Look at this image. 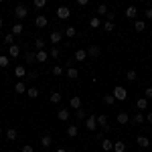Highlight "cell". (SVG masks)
I'll use <instances>...</instances> for the list:
<instances>
[{"instance_id":"obj_1","label":"cell","mask_w":152,"mask_h":152,"mask_svg":"<svg viewBox=\"0 0 152 152\" xmlns=\"http://www.w3.org/2000/svg\"><path fill=\"white\" fill-rule=\"evenodd\" d=\"M26 16H28V8H26L24 4L14 6V18H16V20H24Z\"/></svg>"},{"instance_id":"obj_2","label":"cell","mask_w":152,"mask_h":152,"mask_svg":"<svg viewBox=\"0 0 152 152\" xmlns=\"http://www.w3.org/2000/svg\"><path fill=\"white\" fill-rule=\"evenodd\" d=\"M112 94H114V97H116V102H124V99H128V91H126V87H122V85H116Z\"/></svg>"},{"instance_id":"obj_3","label":"cell","mask_w":152,"mask_h":152,"mask_svg":"<svg viewBox=\"0 0 152 152\" xmlns=\"http://www.w3.org/2000/svg\"><path fill=\"white\" fill-rule=\"evenodd\" d=\"M71 16V8L69 6H59L57 8V18L59 20H67Z\"/></svg>"},{"instance_id":"obj_4","label":"cell","mask_w":152,"mask_h":152,"mask_svg":"<svg viewBox=\"0 0 152 152\" xmlns=\"http://www.w3.org/2000/svg\"><path fill=\"white\" fill-rule=\"evenodd\" d=\"M85 128L87 130H97V116H87L85 118Z\"/></svg>"},{"instance_id":"obj_5","label":"cell","mask_w":152,"mask_h":152,"mask_svg":"<svg viewBox=\"0 0 152 152\" xmlns=\"http://www.w3.org/2000/svg\"><path fill=\"white\" fill-rule=\"evenodd\" d=\"M47 24H49V18L45 16V14H39V16L35 18V26L37 28H45Z\"/></svg>"},{"instance_id":"obj_6","label":"cell","mask_w":152,"mask_h":152,"mask_svg":"<svg viewBox=\"0 0 152 152\" xmlns=\"http://www.w3.org/2000/svg\"><path fill=\"white\" fill-rule=\"evenodd\" d=\"M26 73H28V71H26L24 65H16V67H14V75H16L20 81H23V77H26Z\"/></svg>"},{"instance_id":"obj_7","label":"cell","mask_w":152,"mask_h":152,"mask_svg":"<svg viewBox=\"0 0 152 152\" xmlns=\"http://www.w3.org/2000/svg\"><path fill=\"white\" fill-rule=\"evenodd\" d=\"M49 39H51V43H53V45H59V43L63 41V33H59V31H53V33L49 35Z\"/></svg>"},{"instance_id":"obj_8","label":"cell","mask_w":152,"mask_h":152,"mask_svg":"<svg viewBox=\"0 0 152 152\" xmlns=\"http://www.w3.org/2000/svg\"><path fill=\"white\" fill-rule=\"evenodd\" d=\"M97 124L104 128V132H110V126H107V116H105V114H99V116H97Z\"/></svg>"},{"instance_id":"obj_9","label":"cell","mask_w":152,"mask_h":152,"mask_svg":"<svg viewBox=\"0 0 152 152\" xmlns=\"http://www.w3.org/2000/svg\"><path fill=\"white\" fill-rule=\"evenodd\" d=\"M57 118L61 120V122H67V120L71 118V112L67 110V107H63V110H59V112H57Z\"/></svg>"},{"instance_id":"obj_10","label":"cell","mask_w":152,"mask_h":152,"mask_svg":"<svg viewBox=\"0 0 152 152\" xmlns=\"http://www.w3.org/2000/svg\"><path fill=\"white\" fill-rule=\"evenodd\" d=\"M116 120H118V124H120V126H124V124H128V122H130V114L120 112V114L116 116Z\"/></svg>"},{"instance_id":"obj_11","label":"cell","mask_w":152,"mask_h":152,"mask_svg":"<svg viewBox=\"0 0 152 152\" xmlns=\"http://www.w3.org/2000/svg\"><path fill=\"white\" fill-rule=\"evenodd\" d=\"M41 146H43V148H51V146H53V136H51V134H45V136L41 138Z\"/></svg>"},{"instance_id":"obj_12","label":"cell","mask_w":152,"mask_h":152,"mask_svg":"<svg viewBox=\"0 0 152 152\" xmlns=\"http://www.w3.org/2000/svg\"><path fill=\"white\" fill-rule=\"evenodd\" d=\"M85 59H87V49H77V51H75V61L81 63Z\"/></svg>"},{"instance_id":"obj_13","label":"cell","mask_w":152,"mask_h":152,"mask_svg":"<svg viewBox=\"0 0 152 152\" xmlns=\"http://www.w3.org/2000/svg\"><path fill=\"white\" fill-rule=\"evenodd\" d=\"M87 55H89V57H99V55H102V49L97 47V45H91V47L87 49Z\"/></svg>"},{"instance_id":"obj_14","label":"cell","mask_w":152,"mask_h":152,"mask_svg":"<svg viewBox=\"0 0 152 152\" xmlns=\"http://www.w3.org/2000/svg\"><path fill=\"white\" fill-rule=\"evenodd\" d=\"M136 107H138L140 112H144V110L148 107V99H146V97H138V99H136Z\"/></svg>"},{"instance_id":"obj_15","label":"cell","mask_w":152,"mask_h":152,"mask_svg":"<svg viewBox=\"0 0 152 152\" xmlns=\"http://www.w3.org/2000/svg\"><path fill=\"white\" fill-rule=\"evenodd\" d=\"M136 144H138L140 148H148V146H150V140H148L146 136H138V138H136Z\"/></svg>"},{"instance_id":"obj_16","label":"cell","mask_w":152,"mask_h":152,"mask_svg":"<svg viewBox=\"0 0 152 152\" xmlns=\"http://www.w3.org/2000/svg\"><path fill=\"white\" fill-rule=\"evenodd\" d=\"M14 91H16V94H26V83L24 81H16L14 83Z\"/></svg>"},{"instance_id":"obj_17","label":"cell","mask_w":152,"mask_h":152,"mask_svg":"<svg viewBox=\"0 0 152 152\" xmlns=\"http://www.w3.org/2000/svg\"><path fill=\"white\" fill-rule=\"evenodd\" d=\"M24 61H26V65H33V63H37V53L28 51V53L24 55Z\"/></svg>"},{"instance_id":"obj_18","label":"cell","mask_w":152,"mask_h":152,"mask_svg":"<svg viewBox=\"0 0 152 152\" xmlns=\"http://www.w3.org/2000/svg\"><path fill=\"white\" fill-rule=\"evenodd\" d=\"M65 73H67V77H69V79H77V77H79V71L75 69V67H67V71H65Z\"/></svg>"},{"instance_id":"obj_19","label":"cell","mask_w":152,"mask_h":152,"mask_svg":"<svg viewBox=\"0 0 152 152\" xmlns=\"http://www.w3.org/2000/svg\"><path fill=\"white\" fill-rule=\"evenodd\" d=\"M8 55H10L12 59H16L18 55H20V47H18V45H12V47H8Z\"/></svg>"},{"instance_id":"obj_20","label":"cell","mask_w":152,"mask_h":152,"mask_svg":"<svg viewBox=\"0 0 152 152\" xmlns=\"http://www.w3.org/2000/svg\"><path fill=\"white\" fill-rule=\"evenodd\" d=\"M102 148H104V152L114 150V142H112V140H107V138H104V140H102Z\"/></svg>"},{"instance_id":"obj_21","label":"cell","mask_w":152,"mask_h":152,"mask_svg":"<svg viewBox=\"0 0 152 152\" xmlns=\"http://www.w3.org/2000/svg\"><path fill=\"white\" fill-rule=\"evenodd\" d=\"M47 59H49L47 51H37V63H45Z\"/></svg>"},{"instance_id":"obj_22","label":"cell","mask_w":152,"mask_h":152,"mask_svg":"<svg viewBox=\"0 0 152 152\" xmlns=\"http://www.w3.org/2000/svg\"><path fill=\"white\" fill-rule=\"evenodd\" d=\"M132 122H134L136 126H140V124H144V122H146V116H144V114H134Z\"/></svg>"},{"instance_id":"obj_23","label":"cell","mask_w":152,"mask_h":152,"mask_svg":"<svg viewBox=\"0 0 152 152\" xmlns=\"http://www.w3.org/2000/svg\"><path fill=\"white\" fill-rule=\"evenodd\" d=\"M77 134H79V128H77V126H73V124H71L69 128H67V136H69V138H75V136H77Z\"/></svg>"},{"instance_id":"obj_24","label":"cell","mask_w":152,"mask_h":152,"mask_svg":"<svg viewBox=\"0 0 152 152\" xmlns=\"http://www.w3.org/2000/svg\"><path fill=\"white\" fill-rule=\"evenodd\" d=\"M107 4H97V14L99 16H107Z\"/></svg>"},{"instance_id":"obj_25","label":"cell","mask_w":152,"mask_h":152,"mask_svg":"<svg viewBox=\"0 0 152 152\" xmlns=\"http://www.w3.org/2000/svg\"><path fill=\"white\" fill-rule=\"evenodd\" d=\"M99 24H102V18H99V16H91V18H89V26H91V28H97Z\"/></svg>"},{"instance_id":"obj_26","label":"cell","mask_w":152,"mask_h":152,"mask_svg":"<svg viewBox=\"0 0 152 152\" xmlns=\"http://www.w3.org/2000/svg\"><path fill=\"white\" fill-rule=\"evenodd\" d=\"M4 45H8V47L14 45V35H12V33H6V35H4Z\"/></svg>"},{"instance_id":"obj_27","label":"cell","mask_w":152,"mask_h":152,"mask_svg":"<svg viewBox=\"0 0 152 152\" xmlns=\"http://www.w3.org/2000/svg\"><path fill=\"white\" fill-rule=\"evenodd\" d=\"M114 152H126V144L122 140H118L116 144H114Z\"/></svg>"},{"instance_id":"obj_28","label":"cell","mask_w":152,"mask_h":152,"mask_svg":"<svg viewBox=\"0 0 152 152\" xmlns=\"http://www.w3.org/2000/svg\"><path fill=\"white\" fill-rule=\"evenodd\" d=\"M104 102H105L107 105H114V104H116V97H114V94H105V95H104Z\"/></svg>"},{"instance_id":"obj_29","label":"cell","mask_w":152,"mask_h":152,"mask_svg":"<svg viewBox=\"0 0 152 152\" xmlns=\"http://www.w3.org/2000/svg\"><path fill=\"white\" fill-rule=\"evenodd\" d=\"M16 136H18V134H16V130H12V128H8V130H6V138H8L10 142H14V140H16Z\"/></svg>"},{"instance_id":"obj_30","label":"cell","mask_w":152,"mask_h":152,"mask_svg":"<svg viewBox=\"0 0 152 152\" xmlns=\"http://www.w3.org/2000/svg\"><path fill=\"white\" fill-rule=\"evenodd\" d=\"M63 35H65V37H69V39H73V37L77 35V31H75V26H67V28H65V33H63Z\"/></svg>"},{"instance_id":"obj_31","label":"cell","mask_w":152,"mask_h":152,"mask_svg":"<svg viewBox=\"0 0 152 152\" xmlns=\"http://www.w3.org/2000/svg\"><path fill=\"white\" fill-rule=\"evenodd\" d=\"M49 102H51V104H59V102H61V94H59V91H53L51 97H49Z\"/></svg>"},{"instance_id":"obj_32","label":"cell","mask_w":152,"mask_h":152,"mask_svg":"<svg viewBox=\"0 0 152 152\" xmlns=\"http://www.w3.org/2000/svg\"><path fill=\"white\" fill-rule=\"evenodd\" d=\"M8 65H10V59L6 57V55H0V67H2V69H6Z\"/></svg>"},{"instance_id":"obj_33","label":"cell","mask_w":152,"mask_h":152,"mask_svg":"<svg viewBox=\"0 0 152 152\" xmlns=\"http://www.w3.org/2000/svg\"><path fill=\"white\" fill-rule=\"evenodd\" d=\"M71 107L77 112V110L81 107V99H79V97H71Z\"/></svg>"},{"instance_id":"obj_34","label":"cell","mask_w":152,"mask_h":152,"mask_svg":"<svg viewBox=\"0 0 152 152\" xmlns=\"http://www.w3.org/2000/svg\"><path fill=\"white\" fill-rule=\"evenodd\" d=\"M12 35H23V23H16L12 26Z\"/></svg>"},{"instance_id":"obj_35","label":"cell","mask_w":152,"mask_h":152,"mask_svg":"<svg viewBox=\"0 0 152 152\" xmlns=\"http://www.w3.org/2000/svg\"><path fill=\"white\" fill-rule=\"evenodd\" d=\"M126 16L128 18H136V6H128L126 8Z\"/></svg>"},{"instance_id":"obj_36","label":"cell","mask_w":152,"mask_h":152,"mask_svg":"<svg viewBox=\"0 0 152 152\" xmlns=\"http://www.w3.org/2000/svg\"><path fill=\"white\" fill-rule=\"evenodd\" d=\"M134 28H136L138 33H142V31L146 28V23H144V20H136V23H134Z\"/></svg>"},{"instance_id":"obj_37","label":"cell","mask_w":152,"mask_h":152,"mask_svg":"<svg viewBox=\"0 0 152 152\" xmlns=\"http://www.w3.org/2000/svg\"><path fill=\"white\" fill-rule=\"evenodd\" d=\"M75 118H77V120H85V118H87V112H85L83 107H79V110L75 112Z\"/></svg>"},{"instance_id":"obj_38","label":"cell","mask_w":152,"mask_h":152,"mask_svg":"<svg viewBox=\"0 0 152 152\" xmlns=\"http://www.w3.org/2000/svg\"><path fill=\"white\" fill-rule=\"evenodd\" d=\"M35 49L37 51H43V49H45V39H37L35 41Z\"/></svg>"},{"instance_id":"obj_39","label":"cell","mask_w":152,"mask_h":152,"mask_svg":"<svg viewBox=\"0 0 152 152\" xmlns=\"http://www.w3.org/2000/svg\"><path fill=\"white\" fill-rule=\"evenodd\" d=\"M26 95H28V97H39V89H37V87H28V89H26Z\"/></svg>"},{"instance_id":"obj_40","label":"cell","mask_w":152,"mask_h":152,"mask_svg":"<svg viewBox=\"0 0 152 152\" xmlns=\"http://www.w3.org/2000/svg\"><path fill=\"white\" fill-rule=\"evenodd\" d=\"M51 73H53L55 77H59V75H63V67H61V65H55V67L51 69Z\"/></svg>"},{"instance_id":"obj_41","label":"cell","mask_w":152,"mask_h":152,"mask_svg":"<svg viewBox=\"0 0 152 152\" xmlns=\"http://www.w3.org/2000/svg\"><path fill=\"white\" fill-rule=\"evenodd\" d=\"M59 55H61V51H59L57 47H53V49H51V51H49V57H53V59H57Z\"/></svg>"},{"instance_id":"obj_42","label":"cell","mask_w":152,"mask_h":152,"mask_svg":"<svg viewBox=\"0 0 152 152\" xmlns=\"http://www.w3.org/2000/svg\"><path fill=\"white\" fill-rule=\"evenodd\" d=\"M104 31H105V33H112V31H114V23L105 20V23H104Z\"/></svg>"},{"instance_id":"obj_43","label":"cell","mask_w":152,"mask_h":152,"mask_svg":"<svg viewBox=\"0 0 152 152\" xmlns=\"http://www.w3.org/2000/svg\"><path fill=\"white\" fill-rule=\"evenodd\" d=\"M37 77H39V73H37L35 69H33V71H28V73H26V79H31V81H35Z\"/></svg>"},{"instance_id":"obj_44","label":"cell","mask_w":152,"mask_h":152,"mask_svg":"<svg viewBox=\"0 0 152 152\" xmlns=\"http://www.w3.org/2000/svg\"><path fill=\"white\" fill-rule=\"evenodd\" d=\"M126 77H128V81H134V79H136V71H134V69H130L128 73H126Z\"/></svg>"},{"instance_id":"obj_45","label":"cell","mask_w":152,"mask_h":152,"mask_svg":"<svg viewBox=\"0 0 152 152\" xmlns=\"http://www.w3.org/2000/svg\"><path fill=\"white\" fill-rule=\"evenodd\" d=\"M45 4H47L45 0H35V2H33V6H35V8H43Z\"/></svg>"},{"instance_id":"obj_46","label":"cell","mask_w":152,"mask_h":152,"mask_svg":"<svg viewBox=\"0 0 152 152\" xmlns=\"http://www.w3.org/2000/svg\"><path fill=\"white\" fill-rule=\"evenodd\" d=\"M144 97H146V99H152V87H146V89H144Z\"/></svg>"},{"instance_id":"obj_47","label":"cell","mask_w":152,"mask_h":152,"mask_svg":"<svg viewBox=\"0 0 152 152\" xmlns=\"http://www.w3.org/2000/svg\"><path fill=\"white\" fill-rule=\"evenodd\" d=\"M105 18H107L110 23H114V20H116V14H114V12H107V16H105Z\"/></svg>"},{"instance_id":"obj_48","label":"cell","mask_w":152,"mask_h":152,"mask_svg":"<svg viewBox=\"0 0 152 152\" xmlns=\"http://www.w3.org/2000/svg\"><path fill=\"white\" fill-rule=\"evenodd\" d=\"M144 16H146L148 20H152V8H146V12H144Z\"/></svg>"},{"instance_id":"obj_49","label":"cell","mask_w":152,"mask_h":152,"mask_svg":"<svg viewBox=\"0 0 152 152\" xmlns=\"http://www.w3.org/2000/svg\"><path fill=\"white\" fill-rule=\"evenodd\" d=\"M23 152H35L33 146H23Z\"/></svg>"},{"instance_id":"obj_50","label":"cell","mask_w":152,"mask_h":152,"mask_svg":"<svg viewBox=\"0 0 152 152\" xmlns=\"http://www.w3.org/2000/svg\"><path fill=\"white\" fill-rule=\"evenodd\" d=\"M144 116H146V122H150V124H152V112H150V114H144Z\"/></svg>"},{"instance_id":"obj_51","label":"cell","mask_w":152,"mask_h":152,"mask_svg":"<svg viewBox=\"0 0 152 152\" xmlns=\"http://www.w3.org/2000/svg\"><path fill=\"white\" fill-rule=\"evenodd\" d=\"M55 152H69V150H67V148H57Z\"/></svg>"},{"instance_id":"obj_52","label":"cell","mask_w":152,"mask_h":152,"mask_svg":"<svg viewBox=\"0 0 152 152\" xmlns=\"http://www.w3.org/2000/svg\"><path fill=\"white\" fill-rule=\"evenodd\" d=\"M2 26H4V18L0 16V28H2Z\"/></svg>"},{"instance_id":"obj_53","label":"cell","mask_w":152,"mask_h":152,"mask_svg":"<svg viewBox=\"0 0 152 152\" xmlns=\"http://www.w3.org/2000/svg\"><path fill=\"white\" fill-rule=\"evenodd\" d=\"M0 136H2V128H0Z\"/></svg>"},{"instance_id":"obj_54","label":"cell","mask_w":152,"mask_h":152,"mask_svg":"<svg viewBox=\"0 0 152 152\" xmlns=\"http://www.w3.org/2000/svg\"><path fill=\"white\" fill-rule=\"evenodd\" d=\"M8 152H16V150H8Z\"/></svg>"},{"instance_id":"obj_55","label":"cell","mask_w":152,"mask_h":152,"mask_svg":"<svg viewBox=\"0 0 152 152\" xmlns=\"http://www.w3.org/2000/svg\"><path fill=\"white\" fill-rule=\"evenodd\" d=\"M150 152H152V150H150Z\"/></svg>"}]
</instances>
